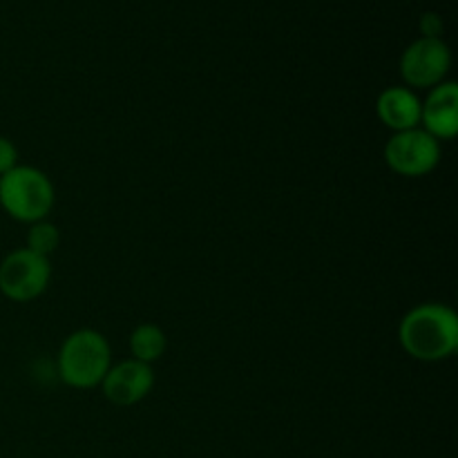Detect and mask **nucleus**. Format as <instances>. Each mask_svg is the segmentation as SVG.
I'll list each match as a JSON object with an SVG mask.
<instances>
[{
    "label": "nucleus",
    "instance_id": "nucleus-3",
    "mask_svg": "<svg viewBox=\"0 0 458 458\" xmlns=\"http://www.w3.org/2000/svg\"><path fill=\"white\" fill-rule=\"evenodd\" d=\"M0 206L16 222H40L54 206L52 182L34 165H16L0 177Z\"/></svg>",
    "mask_w": 458,
    "mask_h": 458
},
{
    "label": "nucleus",
    "instance_id": "nucleus-1",
    "mask_svg": "<svg viewBox=\"0 0 458 458\" xmlns=\"http://www.w3.org/2000/svg\"><path fill=\"white\" fill-rule=\"evenodd\" d=\"M398 343L414 360L441 362L458 349V316L441 302L419 304L398 325Z\"/></svg>",
    "mask_w": 458,
    "mask_h": 458
},
{
    "label": "nucleus",
    "instance_id": "nucleus-13",
    "mask_svg": "<svg viewBox=\"0 0 458 458\" xmlns=\"http://www.w3.org/2000/svg\"><path fill=\"white\" fill-rule=\"evenodd\" d=\"M420 31H423L425 38H441L443 18L434 12H425L420 16Z\"/></svg>",
    "mask_w": 458,
    "mask_h": 458
},
{
    "label": "nucleus",
    "instance_id": "nucleus-4",
    "mask_svg": "<svg viewBox=\"0 0 458 458\" xmlns=\"http://www.w3.org/2000/svg\"><path fill=\"white\" fill-rule=\"evenodd\" d=\"M49 277L52 267L47 258L30 249L12 250L0 262V293L12 302H31L47 289Z\"/></svg>",
    "mask_w": 458,
    "mask_h": 458
},
{
    "label": "nucleus",
    "instance_id": "nucleus-2",
    "mask_svg": "<svg viewBox=\"0 0 458 458\" xmlns=\"http://www.w3.org/2000/svg\"><path fill=\"white\" fill-rule=\"evenodd\" d=\"M58 376L74 389L98 387L112 367V352L106 335L94 329H79L65 338L58 352Z\"/></svg>",
    "mask_w": 458,
    "mask_h": 458
},
{
    "label": "nucleus",
    "instance_id": "nucleus-10",
    "mask_svg": "<svg viewBox=\"0 0 458 458\" xmlns=\"http://www.w3.org/2000/svg\"><path fill=\"white\" fill-rule=\"evenodd\" d=\"M165 347H168V340H165V334L157 325H139L137 329L130 334V353H132L134 360L146 362V365H152V362L159 360L165 353Z\"/></svg>",
    "mask_w": 458,
    "mask_h": 458
},
{
    "label": "nucleus",
    "instance_id": "nucleus-5",
    "mask_svg": "<svg viewBox=\"0 0 458 458\" xmlns=\"http://www.w3.org/2000/svg\"><path fill=\"white\" fill-rule=\"evenodd\" d=\"M385 161L403 177H425L441 161V143L423 128L394 132L385 146Z\"/></svg>",
    "mask_w": 458,
    "mask_h": 458
},
{
    "label": "nucleus",
    "instance_id": "nucleus-6",
    "mask_svg": "<svg viewBox=\"0 0 458 458\" xmlns=\"http://www.w3.org/2000/svg\"><path fill=\"white\" fill-rule=\"evenodd\" d=\"M452 52L443 38H416L401 56V76L411 88L432 89L450 72Z\"/></svg>",
    "mask_w": 458,
    "mask_h": 458
},
{
    "label": "nucleus",
    "instance_id": "nucleus-8",
    "mask_svg": "<svg viewBox=\"0 0 458 458\" xmlns=\"http://www.w3.org/2000/svg\"><path fill=\"white\" fill-rule=\"evenodd\" d=\"M420 128L437 141H450L458 132V85L443 81L420 101Z\"/></svg>",
    "mask_w": 458,
    "mask_h": 458
},
{
    "label": "nucleus",
    "instance_id": "nucleus-11",
    "mask_svg": "<svg viewBox=\"0 0 458 458\" xmlns=\"http://www.w3.org/2000/svg\"><path fill=\"white\" fill-rule=\"evenodd\" d=\"M61 244V233L47 219H40V222H34L30 226V233H27V249L36 255H43V258H49L54 250Z\"/></svg>",
    "mask_w": 458,
    "mask_h": 458
},
{
    "label": "nucleus",
    "instance_id": "nucleus-12",
    "mask_svg": "<svg viewBox=\"0 0 458 458\" xmlns=\"http://www.w3.org/2000/svg\"><path fill=\"white\" fill-rule=\"evenodd\" d=\"M18 165V148L13 146L12 139L0 137V177Z\"/></svg>",
    "mask_w": 458,
    "mask_h": 458
},
{
    "label": "nucleus",
    "instance_id": "nucleus-7",
    "mask_svg": "<svg viewBox=\"0 0 458 458\" xmlns=\"http://www.w3.org/2000/svg\"><path fill=\"white\" fill-rule=\"evenodd\" d=\"M152 385H155L152 367L130 358V360H123L107 369L101 389L112 405L132 407L150 394Z\"/></svg>",
    "mask_w": 458,
    "mask_h": 458
},
{
    "label": "nucleus",
    "instance_id": "nucleus-9",
    "mask_svg": "<svg viewBox=\"0 0 458 458\" xmlns=\"http://www.w3.org/2000/svg\"><path fill=\"white\" fill-rule=\"evenodd\" d=\"M376 114L385 128L394 132L420 128V98L405 85H394L380 92L376 101Z\"/></svg>",
    "mask_w": 458,
    "mask_h": 458
}]
</instances>
